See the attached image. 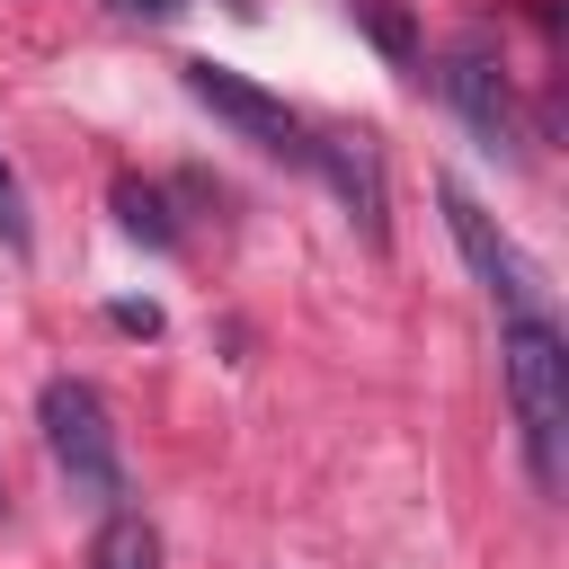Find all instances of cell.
Returning <instances> with one entry per match:
<instances>
[{
    "mask_svg": "<svg viewBox=\"0 0 569 569\" xmlns=\"http://www.w3.org/2000/svg\"><path fill=\"white\" fill-rule=\"evenodd\" d=\"M498 373H507V409H516L533 489H560V453H569V347H560V320L551 311L498 320Z\"/></svg>",
    "mask_w": 569,
    "mask_h": 569,
    "instance_id": "6da1fadb",
    "label": "cell"
},
{
    "mask_svg": "<svg viewBox=\"0 0 569 569\" xmlns=\"http://www.w3.org/2000/svg\"><path fill=\"white\" fill-rule=\"evenodd\" d=\"M36 427H44V453H53V471L89 498V507H124V445H116V418H107V400L89 391V382H71V373H53L44 391H36Z\"/></svg>",
    "mask_w": 569,
    "mask_h": 569,
    "instance_id": "7a4b0ae2",
    "label": "cell"
},
{
    "mask_svg": "<svg viewBox=\"0 0 569 569\" xmlns=\"http://www.w3.org/2000/svg\"><path fill=\"white\" fill-rule=\"evenodd\" d=\"M445 196V231H453V249H462V267L480 276V293L498 302V320H525V311H551V293H542V267L462 196V187H436Z\"/></svg>",
    "mask_w": 569,
    "mask_h": 569,
    "instance_id": "3957f363",
    "label": "cell"
},
{
    "mask_svg": "<svg viewBox=\"0 0 569 569\" xmlns=\"http://www.w3.org/2000/svg\"><path fill=\"white\" fill-rule=\"evenodd\" d=\"M436 89H445V107L471 124V142H480L489 160H516V151H525V116H516L507 62H498L489 44H453V53L436 62Z\"/></svg>",
    "mask_w": 569,
    "mask_h": 569,
    "instance_id": "277c9868",
    "label": "cell"
},
{
    "mask_svg": "<svg viewBox=\"0 0 569 569\" xmlns=\"http://www.w3.org/2000/svg\"><path fill=\"white\" fill-rule=\"evenodd\" d=\"M187 98H196L213 124H231L240 142L276 151V160H311V133H302V116H293L284 98H267L258 80H240V71H222V62H187Z\"/></svg>",
    "mask_w": 569,
    "mask_h": 569,
    "instance_id": "5b68a950",
    "label": "cell"
},
{
    "mask_svg": "<svg viewBox=\"0 0 569 569\" xmlns=\"http://www.w3.org/2000/svg\"><path fill=\"white\" fill-rule=\"evenodd\" d=\"M311 169H329V187H338L356 240H365V249H391V187H382L373 133H329V142H311Z\"/></svg>",
    "mask_w": 569,
    "mask_h": 569,
    "instance_id": "8992f818",
    "label": "cell"
},
{
    "mask_svg": "<svg viewBox=\"0 0 569 569\" xmlns=\"http://www.w3.org/2000/svg\"><path fill=\"white\" fill-rule=\"evenodd\" d=\"M89 569H160V533H151L133 507H116V516L98 525V542H89Z\"/></svg>",
    "mask_w": 569,
    "mask_h": 569,
    "instance_id": "52a82bcc",
    "label": "cell"
},
{
    "mask_svg": "<svg viewBox=\"0 0 569 569\" xmlns=\"http://www.w3.org/2000/svg\"><path fill=\"white\" fill-rule=\"evenodd\" d=\"M116 213H124V231L133 240H151V249H178V222H169V204H160V187H116Z\"/></svg>",
    "mask_w": 569,
    "mask_h": 569,
    "instance_id": "ba28073f",
    "label": "cell"
},
{
    "mask_svg": "<svg viewBox=\"0 0 569 569\" xmlns=\"http://www.w3.org/2000/svg\"><path fill=\"white\" fill-rule=\"evenodd\" d=\"M356 27H365V36H373L391 62H409V53H418V27H409L391 0H356Z\"/></svg>",
    "mask_w": 569,
    "mask_h": 569,
    "instance_id": "9c48e42d",
    "label": "cell"
},
{
    "mask_svg": "<svg viewBox=\"0 0 569 569\" xmlns=\"http://www.w3.org/2000/svg\"><path fill=\"white\" fill-rule=\"evenodd\" d=\"M0 240L27 249V196H18V169H9V160H0Z\"/></svg>",
    "mask_w": 569,
    "mask_h": 569,
    "instance_id": "30bf717a",
    "label": "cell"
},
{
    "mask_svg": "<svg viewBox=\"0 0 569 569\" xmlns=\"http://www.w3.org/2000/svg\"><path fill=\"white\" fill-rule=\"evenodd\" d=\"M116 329H142V338H151V329H160V311H151V302H116Z\"/></svg>",
    "mask_w": 569,
    "mask_h": 569,
    "instance_id": "8fae6325",
    "label": "cell"
},
{
    "mask_svg": "<svg viewBox=\"0 0 569 569\" xmlns=\"http://www.w3.org/2000/svg\"><path fill=\"white\" fill-rule=\"evenodd\" d=\"M107 9H133V18H169L178 0H107Z\"/></svg>",
    "mask_w": 569,
    "mask_h": 569,
    "instance_id": "7c38bea8",
    "label": "cell"
}]
</instances>
